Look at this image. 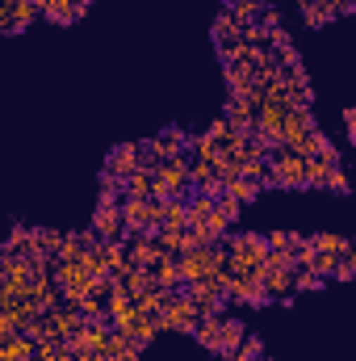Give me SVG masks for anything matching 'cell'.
<instances>
[{
  "mask_svg": "<svg viewBox=\"0 0 356 361\" xmlns=\"http://www.w3.org/2000/svg\"><path fill=\"white\" fill-rule=\"evenodd\" d=\"M265 185H281V189H306V160H302V156H293L289 147H272V152H268Z\"/></svg>",
  "mask_w": 356,
  "mask_h": 361,
  "instance_id": "1",
  "label": "cell"
},
{
  "mask_svg": "<svg viewBox=\"0 0 356 361\" xmlns=\"http://www.w3.org/2000/svg\"><path fill=\"white\" fill-rule=\"evenodd\" d=\"M189 193V160H164L151 169V197L164 202V197H184Z\"/></svg>",
  "mask_w": 356,
  "mask_h": 361,
  "instance_id": "2",
  "label": "cell"
},
{
  "mask_svg": "<svg viewBox=\"0 0 356 361\" xmlns=\"http://www.w3.org/2000/svg\"><path fill=\"white\" fill-rule=\"evenodd\" d=\"M160 332H189L193 336V328H197V307L184 298V294H168V302H164V311L160 315H147Z\"/></svg>",
  "mask_w": 356,
  "mask_h": 361,
  "instance_id": "3",
  "label": "cell"
},
{
  "mask_svg": "<svg viewBox=\"0 0 356 361\" xmlns=\"http://www.w3.org/2000/svg\"><path fill=\"white\" fill-rule=\"evenodd\" d=\"M117 210H122L126 231H151V227H155V210H160V202H155V197H122Z\"/></svg>",
  "mask_w": 356,
  "mask_h": 361,
  "instance_id": "4",
  "label": "cell"
},
{
  "mask_svg": "<svg viewBox=\"0 0 356 361\" xmlns=\"http://www.w3.org/2000/svg\"><path fill=\"white\" fill-rule=\"evenodd\" d=\"M92 235H96V240H122V235H126V223H122V210H117V202H101V206H96Z\"/></svg>",
  "mask_w": 356,
  "mask_h": 361,
  "instance_id": "5",
  "label": "cell"
},
{
  "mask_svg": "<svg viewBox=\"0 0 356 361\" xmlns=\"http://www.w3.org/2000/svg\"><path fill=\"white\" fill-rule=\"evenodd\" d=\"M143 169V152H139V143H126V147H113L109 152V160H105V177H130V173H139Z\"/></svg>",
  "mask_w": 356,
  "mask_h": 361,
  "instance_id": "6",
  "label": "cell"
},
{
  "mask_svg": "<svg viewBox=\"0 0 356 361\" xmlns=\"http://www.w3.org/2000/svg\"><path fill=\"white\" fill-rule=\"evenodd\" d=\"M92 248H96V235H92V231H63L51 261H80L84 252H92Z\"/></svg>",
  "mask_w": 356,
  "mask_h": 361,
  "instance_id": "7",
  "label": "cell"
},
{
  "mask_svg": "<svg viewBox=\"0 0 356 361\" xmlns=\"http://www.w3.org/2000/svg\"><path fill=\"white\" fill-rule=\"evenodd\" d=\"M46 315H51V328H55V341H72V336L80 332V324H84V315L76 311V302H59V307H51Z\"/></svg>",
  "mask_w": 356,
  "mask_h": 361,
  "instance_id": "8",
  "label": "cell"
},
{
  "mask_svg": "<svg viewBox=\"0 0 356 361\" xmlns=\"http://www.w3.org/2000/svg\"><path fill=\"white\" fill-rule=\"evenodd\" d=\"M143 349H147V345H139L134 336H126V332H113V328H109L101 357H109V361H139V357H143Z\"/></svg>",
  "mask_w": 356,
  "mask_h": 361,
  "instance_id": "9",
  "label": "cell"
},
{
  "mask_svg": "<svg viewBox=\"0 0 356 361\" xmlns=\"http://www.w3.org/2000/svg\"><path fill=\"white\" fill-rule=\"evenodd\" d=\"M306 130H314V114L310 109H285V126H281L276 147H293Z\"/></svg>",
  "mask_w": 356,
  "mask_h": 361,
  "instance_id": "10",
  "label": "cell"
},
{
  "mask_svg": "<svg viewBox=\"0 0 356 361\" xmlns=\"http://www.w3.org/2000/svg\"><path fill=\"white\" fill-rule=\"evenodd\" d=\"M243 336H248V328H243L235 315H222V319H218V341H214V353H222V357H227L231 349H239V345H243Z\"/></svg>",
  "mask_w": 356,
  "mask_h": 361,
  "instance_id": "11",
  "label": "cell"
},
{
  "mask_svg": "<svg viewBox=\"0 0 356 361\" xmlns=\"http://www.w3.org/2000/svg\"><path fill=\"white\" fill-rule=\"evenodd\" d=\"M105 336H109L105 324H80V332L68 345H72V353H101L105 349Z\"/></svg>",
  "mask_w": 356,
  "mask_h": 361,
  "instance_id": "12",
  "label": "cell"
},
{
  "mask_svg": "<svg viewBox=\"0 0 356 361\" xmlns=\"http://www.w3.org/2000/svg\"><path fill=\"white\" fill-rule=\"evenodd\" d=\"M101 248V261H105V269L113 273V277H122V273H130V257H126V248H122V240H101L96 244Z\"/></svg>",
  "mask_w": 356,
  "mask_h": 361,
  "instance_id": "13",
  "label": "cell"
},
{
  "mask_svg": "<svg viewBox=\"0 0 356 361\" xmlns=\"http://www.w3.org/2000/svg\"><path fill=\"white\" fill-rule=\"evenodd\" d=\"M0 361H34V341L25 332H13L0 341Z\"/></svg>",
  "mask_w": 356,
  "mask_h": 361,
  "instance_id": "14",
  "label": "cell"
},
{
  "mask_svg": "<svg viewBox=\"0 0 356 361\" xmlns=\"http://www.w3.org/2000/svg\"><path fill=\"white\" fill-rule=\"evenodd\" d=\"M147 273H151V286H160V290H168V294H177L180 286H184V281H180V269H177V257H164L155 269H147Z\"/></svg>",
  "mask_w": 356,
  "mask_h": 361,
  "instance_id": "15",
  "label": "cell"
},
{
  "mask_svg": "<svg viewBox=\"0 0 356 361\" xmlns=\"http://www.w3.org/2000/svg\"><path fill=\"white\" fill-rule=\"evenodd\" d=\"M155 227H172V231L184 227V197H164V202H160V210H155Z\"/></svg>",
  "mask_w": 356,
  "mask_h": 361,
  "instance_id": "16",
  "label": "cell"
},
{
  "mask_svg": "<svg viewBox=\"0 0 356 361\" xmlns=\"http://www.w3.org/2000/svg\"><path fill=\"white\" fill-rule=\"evenodd\" d=\"M42 17H51V21H59V25H72V21H80V4H72V0H46L42 8H38Z\"/></svg>",
  "mask_w": 356,
  "mask_h": 361,
  "instance_id": "17",
  "label": "cell"
},
{
  "mask_svg": "<svg viewBox=\"0 0 356 361\" xmlns=\"http://www.w3.org/2000/svg\"><path fill=\"white\" fill-rule=\"evenodd\" d=\"M222 193H227V197H235V202L243 206V202H252V197L260 193V185H256V180H248V177H222Z\"/></svg>",
  "mask_w": 356,
  "mask_h": 361,
  "instance_id": "18",
  "label": "cell"
},
{
  "mask_svg": "<svg viewBox=\"0 0 356 361\" xmlns=\"http://www.w3.org/2000/svg\"><path fill=\"white\" fill-rule=\"evenodd\" d=\"M34 361H76V353L68 341H42L34 345Z\"/></svg>",
  "mask_w": 356,
  "mask_h": 361,
  "instance_id": "19",
  "label": "cell"
},
{
  "mask_svg": "<svg viewBox=\"0 0 356 361\" xmlns=\"http://www.w3.org/2000/svg\"><path fill=\"white\" fill-rule=\"evenodd\" d=\"M117 185H122V197H151V173H147V169L122 177Z\"/></svg>",
  "mask_w": 356,
  "mask_h": 361,
  "instance_id": "20",
  "label": "cell"
},
{
  "mask_svg": "<svg viewBox=\"0 0 356 361\" xmlns=\"http://www.w3.org/2000/svg\"><path fill=\"white\" fill-rule=\"evenodd\" d=\"M4 252H8V257H30V252H34V231H30V227H13Z\"/></svg>",
  "mask_w": 356,
  "mask_h": 361,
  "instance_id": "21",
  "label": "cell"
},
{
  "mask_svg": "<svg viewBox=\"0 0 356 361\" xmlns=\"http://www.w3.org/2000/svg\"><path fill=\"white\" fill-rule=\"evenodd\" d=\"M164 302H168V290H160V286H151V290H143V294L134 298V307H139L143 315H160Z\"/></svg>",
  "mask_w": 356,
  "mask_h": 361,
  "instance_id": "22",
  "label": "cell"
},
{
  "mask_svg": "<svg viewBox=\"0 0 356 361\" xmlns=\"http://www.w3.org/2000/svg\"><path fill=\"white\" fill-rule=\"evenodd\" d=\"M117 281H122V290L130 294V302H134L143 290H151V273H147V269H130V273H122Z\"/></svg>",
  "mask_w": 356,
  "mask_h": 361,
  "instance_id": "23",
  "label": "cell"
},
{
  "mask_svg": "<svg viewBox=\"0 0 356 361\" xmlns=\"http://www.w3.org/2000/svg\"><path fill=\"white\" fill-rule=\"evenodd\" d=\"M227 17H235L239 25H248L256 13H260V0H227V8H222Z\"/></svg>",
  "mask_w": 356,
  "mask_h": 361,
  "instance_id": "24",
  "label": "cell"
},
{
  "mask_svg": "<svg viewBox=\"0 0 356 361\" xmlns=\"http://www.w3.org/2000/svg\"><path fill=\"white\" fill-rule=\"evenodd\" d=\"M306 240H310V248H314V252H331V257H340L344 248H352L344 235H306Z\"/></svg>",
  "mask_w": 356,
  "mask_h": 361,
  "instance_id": "25",
  "label": "cell"
},
{
  "mask_svg": "<svg viewBox=\"0 0 356 361\" xmlns=\"http://www.w3.org/2000/svg\"><path fill=\"white\" fill-rule=\"evenodd\" d=\"M298 240H302V235H293V231H268L265 235V244L272 248V252H293Z\"/></svg>",
  "mask_w": 356,
  "mask_h": 361,
  "instance_id": "26",
  "label": "cell"
},
{
  "mask_svg": "<svg viewBox=\"0 0 356 361\" xmlns=\"http://www.w3.org/2000/svg\"><path fill=\"white\" fill-rule=\"evenodd\" d=\"M327 189H331V193H348V177H344V169H331V177H327Z\"/></svg>",
  "mask_w": 356,
  "mask_h": 361,
  "instance_id": "27",
  "label": "cell"
},
{
  "mask_svg": "<svg viewBox=\"0 0 356 361\" xmlns=\"http://www.w3.org/2000/svg\"><path fill=\"white\" fill-rule=\"evenodd\" d=\"M248 361H268V353H260V357H248Z\"/></svg>",
  "mask_w": 356,
  "mask_h": 361,
  "instance_id": "28",
  "label": "cell"
}]
</instances>
